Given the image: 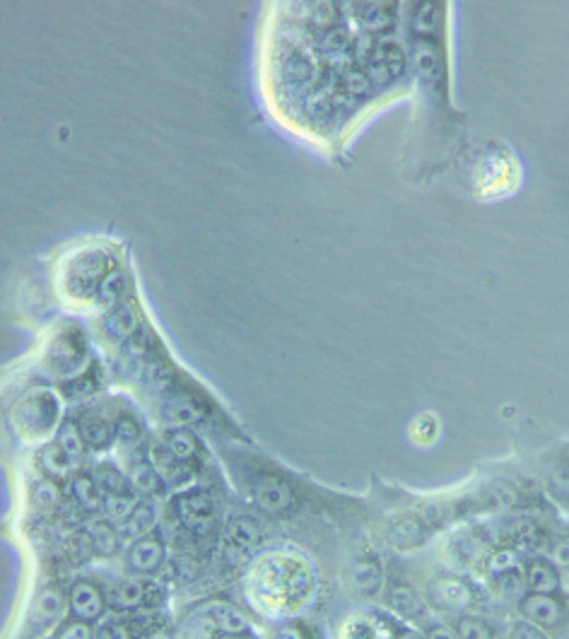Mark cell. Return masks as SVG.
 <instances>
[{"instance_id":"obj_1","label":"cell","mask_w":569,"mask_h":639,"mask_svg":"<svg viewBox=\"0 0 569 639\" xmlns=\"http://www.w3.org/2000/svg\"><path fill=\"white\" fill-rule=\"evenodd\" d=\"M449 3H401V32L410 58V121L401 148V174L427 186L449 172L468 136V116L454 102Z\"/></svg>"},{"instance_id":"obj_8","label":"cell","mask_w":569,"mask_h":639,"mask_svg":"<svg viewBox=\"0 0 569 639\" xmlns=\"http://www.w3.org/2000/svg\"><path fill=\"white\" fill-rule=\"evenodd\" d=\"M68 606L75 620H80V623H95V620L104 615L107 599H104L99 584L90 582V579H80V582H75L73 589H70Z\"/></svg>"},{"instance_id":"obj_42","label":"cell","mask_w":569,"mask_h":639,"mask_svg":"<svg viewBox=\"0 0 569 639\" xmlns=\"http://www.w3.org/2000/svg\"><path fill=\"white\" fill-rule=\"evenodd\" d=\"M222 639H244L242 635H225Z\"/></svg>"},{"instance_id":"obj_9","label":"cell","mask_w":569,"mask_h":639,"mask_svg":"<svg viewBox=\"0 0 569 639\" xmlns=\"http://www.w3.org/2000/svg\"><path fill=\"white\" fill-rule=\"evenodd\" d=\"M430 601L442 611H466L473 603V589L459 577H439L430 586Z\"/></svg>"},{"instance_id":"obj_37","label":"cell","mask_w":569,"mask_h":639,"mask_svg":"<svg viewBox=\"0 0 569 639\" xmlns=\"http://www.w3.org/2000/svg\"><path fill=\"white\" fill-rule=\"evenodd\" d=\"M507 639H548L543 635L541 627L531 625L529 620H521V623H514L509 627V635Z\"/></svg>"},{"instance_id":"obj_25","label":"cell","mask_w":569,"mask_h":639,"mask_svg":"<svg viewBox=\"0 0 569 639\" xmlns=\"http://www.w3.org/2000/svg\"><path fill=\"white\" fill-rule=\"evenodd\" d=\"M389 601H391L393 611L401 615V618H420L422 611H425L420 596L415 594L410 586H396V589L391 591Z\"/></svg>"},{"instance_id":"obj_30","label":"cell","mask_w":569,"mask_h":639,"mask_svg":"<svg viewBox=\"0 0 569 639\" xmlns=\"http://www.w3.org/2000/svg\"><path fill=\"white\" fill-rule=\"evenodd\" d=\"M548 488L555 492L557 497L569 502V461H557L548 468Z\"/></svg>"},{"instance_id":"obj_40","label":"cell","mask_w":569,"mask_h":639,"mask_svg":"<svg viewBox=\"0 0 569 639\" xmlns=\"http://www.w3.org/2000/svg\"><path fill=\"white\" fill-rule=\"evenodd\" d=\"M396 639H425V637H420L418 632H410V630H406V632H401V635H398Z\"/></svg>"},{"instance_id":"obj_7","label":"cell","mask_w":569,"mask_h":639,"mask_svg":"<svg viewBox=\"0 0 569 639\" xmlns=\"http://www.w3.org/2000/svg\"><path fill=\"white\" fill-rule=\"evenodd\" d=\"M58 403L49 391H37L20 403V430L29 437H41L56 425Z\"/></svg>"},{"instance_id":"obj_10","label":"cell","mask_w":569,"mask_h":639,"mask_svg":"<svg viewBox=\"0 0 569 639\" xmlns=\"http://www.w3.org/2000/svg\"><path fill=\"white\" fill-rule=\"evenodd\" d=\"M164 565V545L160 538L143 536L133 541L126 553V570L136 577L143 574H155Z\"/></svg>"},{"instance_id":"obj_2","label":"cell","mask_w":569,"mask_h":639,"mask_svg":"<svg viewBox=\"0 0 569 639\" xmlns=\"http://www.w3.org/2000/svg\"><path fill=\"white\" fill-rule=\"evenodd\" d=\"M456 186L475 203H500L524 186L526 169L509 140L492 133L466 136L451 160Z\"/></svg>"},{"instance_id":"obj_16","label":"cell","mask_w":569,"mask_h":639,"mask_svg":"<svg viewBox=\"0 0 569 639\" xmlns=\"http://www.w3.org/2000/svg\"><path fill=\"white\" fill-rule=\"evenodd\" d=\"M78 430L85 447L90 449H107L116 437V425L111 420L104 418L99 413H87L82 415V420L78 422Z\"/></svg>"},{"instance_id":"obj_23","label":"cell","mask_w":569,"mask_h":639,"mask_svg":"<svg viewBox=\"0 0 569 639\" xmlns=\"http://www.w3.org/2000/svg\"><path fill=\"white\" fill-rule=\"evenodd\" d=\"M39 463L44 466V471L49 473L51 478L61 480V478H68L70 471H73V461L68 459V454L63 451L58 444H49V447L41 449L39 454Z\"/></svg>"},{"instance_id":"obj_32","label":"cell","mask_w":569,"mask_h":639,"mask_svg":"<svg viewBox=\"0 0 569 639\" xmlns=\"http://www.w3.org/2000/svg\"><path fill=\"white\" fill-rule=\"evenodd\" d=\"M456 635L459 639H495V632L483 618H461Z\"/></svg>"},{"instance_id":"obj_4","label":"cell","mask_w":569,"mask_h":639,"mask_svg":"<svg viewBox=\"0 0 569 639\" xmlns=\"http://www.w3.org/2000/svg\"><path fill=\"white\" fill-rule=\"evenodd\" d=\"M249 497L261 512L273 514V517L292 512L297 504L295 490L290 488V483H287L285 478H280L278 473L271 471L256 473V476L249 480Z\"/></svg>"},{"instance_id":"obj_20","label":"cell","mask_w":569,"mask_h":639,"mask_svg":"<svg viewBox=\"0 0 569 639\" xmlns=\"http://www.w3.org/2000/svg\"><path fill=\"white\" fill-rule=\"evenodd\" d=\"M87 536H90L92 548H95L99 555L119 553L121 536H119V531H116L114 526L109 524V521H104V519L90 521V524H87Z\"/></svg>"},{"instance_id":"obj_3","label":"cell","mask_w":569,"mask_h":639,"mask_svg":"<svg viewBox=\"0 0 569 639\" xmlns=\"http://www.w3.org/2000/svg\"><path fill=\"white\" fill-rule=\"evenodd\" d=\"M246 589L261 611L292 615L309 603L314 574L307 562L295 555L271 553L251 567Z\"/></svg>"},{"instance_id":"obj_6","label":"cell","mask_w":569,"mask_h":639,"mask_svg":"<svg viewBox=\"0 0 569 639\" xmlns=\"http://www.w3.org/2000/svg\"><path fill=\"white\" fill-rule=\"evenodd\" d=\"M263 529L256 519L237 517L230 521L225 536V558L232 565H244L251 558V553L261 545Z\"/></svg>"},{"instance_id":"obj_18","label":"cell","mask_w":569,"mask_h":639,"mask_svg":"<svg viewBox=\"0 0 569 639\" xmlns=\"http://www.w3.org/2000/svg\"><path fill=\"white\" fill-rule=\"evenodd\" d=\"M164 447H167L179 461L184 463H191L198 454H201V442H198V437L193 435L189 427H172V430L167 432V442H164Z\"/></svg>"},{"instance_id":"obj_38","label":"cell","mask_w":569,"mask_h":639,"mask_svg":"<svg viewBox=\"0 0 569 639\" xmlns=\"http://www.w3.org/2000/svg\"><path fill=\"white\" fill-rule=\"evenodd\" d=\"M555 562L562 567H569V538H562L560 543L555 545Z\"/></svg>"},{"instance_id":"obj_27","label":"cell","mask_w":569,"mask_h":639,"mask_svg":"<svg viewBox=\"0 0 569 639\" xmlns=\"http://www.w3.org/2000/svg\"><path fill=\"white\" fill-rule=\"evenodd\" d=\"M56 444L63 451H66L68 459L73 461V466H75V463H80L82 454H85V442H82L78 425H73V422H66V425H63L61 430H58V442Z\"/></svg>"},{"instance_id":"obj_34","label":"cell","mask_w":569,"mask_h":639,"mask_svg":"<svg viewBox=\"0 0 569 639\" xmlns=\"http://www.w3.org/2000/svg\"><path fill=\"white\" fill-rule=\"evenodd\" d=\"M56 639H95V632H92L90 623L73 620V623L61 627V632H58Z\"/></svg>"},{"instance_id":"obj_11","label":"cell","mask_w":569,"mask_h":639,"mask_svg":"<svg viewBox=\"0 0 569 639\" xmlns=\"http://www.w3.org/2000/svg\"><path fill=\"white\" fill-rule=\"evenodd\" d=\"M521 615L536 627H557L567 618V608L553 594H529L521 603Z\"/></svg>"},{"instance_id":"obj_24","label":"cell","mask_w":569,"mask_h":639,"mask_svg":"<svg viewBox=\"0 0 569 639\" xmlns=\"http://www.w3.org/2000/svg\"><path fill=\"white\" fill-rule=\"evenodd\" d=\"M73 497H75V504H80L85 512H99L104 504L102 492H99L95 480H92L90 476L73 478Z\"/></svg>"},{"instance_id":"obj_29","label":"cell","mask_w":569,"mask_h":639,"mask_svg":"<svg viewBox=\"0 0 569 639\" xmlns=\"http://www.w3.org/2000/svg\"><path fill=\"white\" fill-rule=\"evenodd\" d=\"M340 639H379V627L372 618H350L340 627Z\"/></svg>"},{"instance_id":"obj_15","label":"cell","mask_w":569,"mask_h":639,"mask_svg":"<svg viewBox=\"0 0 569 639\" xmlns=\"http://www.w3.org/2000/svg\"><path fill=\"white\" fill-rule=\"evenodd\" d=\"M148 459L152 463V468L157 471V476H160L162 483H169V485H184L186 480L191 478V471H189V463L179 461L177 456L172 454L164 444H157V447L150 449Z\"/></svg>"},{"instance_id":"obj_39","label":"cell","mask_w":569,"mask_h":639,"mask_svg":"<svg viewBox=\"0 0 569 639\" xmlns=\"http://www.w3.org/2000/svg\"><path fill=\"white\" fill-rule=\"evenodd\" d=\"M427 639H459V635H456L454 630H449V627L434 625L430 627V632H427Z\"/></svg>"},{"instance_id":"obj_12","label":"cell","mask_w":569,"mask_h":639,"mask_svg":"<svg viewBox=\"0 0 569 639\" xmlns=\"http://www.w3.org/2000/svg\"><path fill=\"white\" fill-rule=\"evenodd\" d=\"M63 596L58 589H46L44 594H39V599L34 601L32 615H29V627H32L34 635L41 632H49L51 625H56L63 615Z\"/></svg>"},{"instance_id":"obj_35","label":"cell","mask_w":569,"mask_h":639,"mask_svg":"<svg viewBox=\"0 0 569 639\" xmlns=\"http://www.w3.org/2000/svg\"><path fill=\"white\" fill-rule=\"evenodd\" d=\"M490 572L495 574V577H502V574L516 572V555L512 553V550H502V553H497L495 558H492V562H490Z\"/></svg>"},{"instance_id":"obj_14","label":"cell","mask_w":569,"mask_h":639,"mask_svg":"<svg viewBox=\"0 0 569 639\" xmlns=\"http://www.w3.org/2000/svg\"><path fill=\"white\" fill-rule=\"evenodd\" d=\"M152 599V586L140 577H128L121 579L119 584L111 591V603H114L119 611H136V608L148 606Z\"/></svg>"},{"instance_id":"obj_28","label":"cell","mask_w":569,"mask_h":639,"mask_svg":"<svg viewBox=\"0 0 569 639\" xmlns=\"http://www.w3.org/2000/svg\"><path fill=\"white\" fill-rule=\"evenodd\" d=\"M136 500H133L131 495H107L104 497V504L102 509L107 512L109 521H114V524H126V519L131 517V512L136 509Z\"/></svg>"},{"instance_id":"obj_22","label":"cell","mask_w":569,"mask_h":639,"mask_svg":"<svg viewBox=\"0 0 569 639\" xmlns=\"http://www.w3.org/2000/svg\"><path fill=\"white\" fill-rule=\"evenodd\" d=\"M90 478L95 480L99 492H104V497L107 495H128V490H131L126 476H123L119 468L109 466V463H102V466H99Z\"/></svg>"},{"instance_id":"obj_41","label":"cell","mask_w":569,"mask_h":639,"mask_svg":"<svg viewBox=\"0 0 569 639\" xmlns=\"http://www.w3.org/2000/svg\"><path fill=\"white\" fill-rule=\"evenodd\" d=\"M148 639H172V635L169 632H152Z\"/></svg>"},{"instance_id":"obj_13","label":"cell","mask_w":569,"mask_h":639,"mask_svg":"<svg viewBox=\"0 0 569 639\" xmlns=\"http://www.w3.org/2000/svg\"><path fill=\"white\" fill-rule=\"evenodd\" d=\"M208 413V406L196 391H179L169 398L167 403V418L177 427H189L193 422H201Z\"/></svg>"},{"instance_id":"obj_5","label":"cell","mask_w":569,"mask_h":639,"mask_svg":"<svg viewBox=\"0 0 569 639\" xmlns=\"http://www.w3.org/2000/svg\"><path fill=\"white\" fill-rule=\"evenodd\" d=\"M177 517L191 533L205 536L220 521V504L205 490L186 492V495H181L177 500Z\"/></svg>"},{"instance_id":"obj_21","label":"cell","mask_w":569,"mask_h":639,"mask_svg":"<svg viewBox=\"0 0 569 639\" xmlns=\"http://www.w3.org/2000/svg\"><path fill=\"white\" fill-rule=\"evenodd\" d=\"M152 526H155V507L150 502H138L131 517L126 519V524H121V533L126 538L138 541V538L150 536Z\"/></svg>"},{"instance_id":"obj_19","label":"cell","mask_w":569,"mask_h":639,"mask_svg":"<svg viewBox=\"0 0 569 639\" xmlns=\"http://www.w3.org/2000/svg\"><path fill=\"white\" fill-rule=\"evenodd\" d=\"M526 582H529L533 594H555L557 586H560V577L548 560H533L526 567Z\"/></svg>"},{"instance_id":"obj_31","label":"cell","mask_w":569,"mask_h":639,"mask_svg":"<svg viewBox=\"0 0 569 639\" xmlns=\"http://www.w3.org/2000/svg\"><path fill=\"white\" fill-rule=\"evenodd\" d=\"M133 324H136V316H133L131 309H116L107 319V333H111L114 340H121L133 331Z\"/></svg>"},{"instance_id":"obj_17","label":"cell","mask_w":569,"mask_h":639,"mask_svg":"<svg viewBox=\"0 0 569 639\" xmlns=\"http://www.w3.org/2000/svg\"><path fill=\"white\" fill-rule=\"evenodd\" d=\"M205 618L215 630L225 632V635H242L246 630L244 615L230 603H213L210 608H205Z\"/></svg>"},{"instance_id":"obj_26","label":"cell","mask_w":569,"mask_h":639,"mask_svg":"<svg viewBox=\"0 0 569 639\" xmlns=\"http://www.w3.org/2000/svg\"><path fill=\"white\" fill-rule=\"evenodd\" d=\"M131 483L140 492H160L162 480L157 476L155 468H152L150 459H136L131 463Z\"/></svg>"},{"instance_id":"obj_33","label":"cell","mask_w":569,"mask_h":639,"mask_svg":"<svg viewBox=\"0 0 569 639\" xmlns=\"http://www.w3.org/2000/svg\"><path fill=\"white\" fill-rule=\"evenodd\" d=\"M95 639H136V637H133L131 625H128L126 620H104V623L97 627Z\"/></svg>"},{"instance_id":"obj_36","label":"cell","mask_w":569,"mask_h":639,"mask_svg":"<svg viewBox=\"0 0 569 639\" xmlns=\"http://www.w3.org/2000/svg\"><path fill=\"white\" fill-rule=\"evenodd\" d=\"M268 639H312L309 637V627L299 625V623H287L275 627V630L268 635Z\"/></svg>"}]
</instances>
